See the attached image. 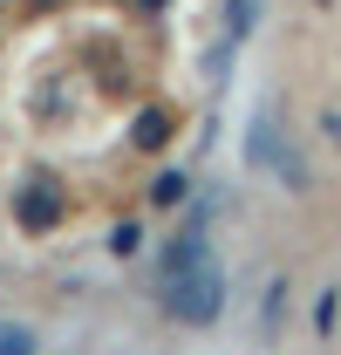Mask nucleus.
<instances>
[{"mask_svg": "<svg viewBox=\"0 0 341 355\" xmlns=\"http://www.w3.org/2000/svg\"><path fill=\"white\" fill-rule=\"evenodd\" d=\"M157 301H164L170 321L205 328V321H218V308H225V273H218L212 260H191V266H177V273H157Z\"/></svg>", "mask_w": 341, "mask_h": 355, "instance_id": "f257e3e1", "label": "nucleus"}, {"mask_svg": "<svg viewBox=\"0 0 341 355\" xmlns=\"http://www.w3.org/2000/svg\"><path fill=\"white\" fill-rule=\"evenodd\" d=\"M246 164H259V171H273L280 184H294V191H307V171H300V150L280 137V116L273 110H259L253 123H246Z\"/></svg>", "mask_w": 341, "mask_h": 355, "instance_id": "f03ea898", "label": "nucleus"}, {"mask_svg": "<svg viewBox=\"0 0 341 355\" xmlns=\"http://www.w3.org/2000/svg\"><path fill=\"white\" fill-rule=\"evenodd\" d=\"M62 212H69V198H62V184H55L48 171H28V178H21V191H14V219L28 225V232L62 225Z\"/></svg>", "mask_w": 341, "mask_h": 355, "instance_id": "7ed1b4c3", "label": "nucleus"}, {"mask_svg": "<svg viewBox=\"0 0 341 355\" xmlns=\"http://www.w3.org/2000/svg\"><path fill=\"white\" fill-rule=\"evenodd\" d=\"M164 137H170V116H164V110H143V116L130 123V144H137V150H157Z\"/></svg>", "mask_w": 341, "mask_h": 355, "instance_id": "20e7f679", "label": "nucleus"}, {"mask_svg": "<svg viewBox=\"0 0 341 355\" xmlns=\"http://www.w3.org/2000/svg\"><path fill=\"white\" fill-rule=\"evenodd\" d=\"M253 21H259V0H225V35H232V42H246Z\"/></svg>", "mask_w": 341, "mask_h": 355, "instance_id": "39448f33", "label": "nucleus"}, {"mask_svg": "<svg viewBox=\"0 0 341 355\" xmlns=\"http://www.w3.org/2000/svg\"><path fill=\"white\" fill-rule=\"evenodd\" d=\"M184 191H191V178H184V171H164L157 184H150V205H177Z\"/></svg>", "mask_w": 341, "mask_h": 355, "instance_id": "423d86ee", "label": "nucleus"}, {"mask_svg": "<svg viewBox=\"0 0 341 355\" xmlns=\"http://www.w3.org/2000/svg\"><path fill=\"white\" fill-rule=\"evenodd\" d=\"M137 239H143L137 225H116V232H110V253H137Z\"/></svg>", "mask_w": 341, "mask_h": 355, "instance_id": "0eeeda50", "label": "nucleus"}, {"mask_svg": "<svg viewBox=\"0 0 341 355\" xmlns=\"http://www.w3.org/2000/svg\"><path fill=\"white\" fill-rule=\"evenodd\" d=\"M137 7H143V14H164V0H137Z\"/></svg>", "mask_w": 341, "mask_h": 355, "instance_id": "6e6552de", "label": "nucleus"}, {"mask_svg": "<svg viewBox=\"0 0 341 355\" xmlns=\"http://www.w3.org/2000/svg\"><path fill=\"white\" fill-rule=\"evenodd\" d=\"M314 7H335V0H314Z\"/></svg>", "mask_w": 341, "mask_h": 355, "instance_id": "1a4fd4ad", "label": "nucleus"}]
</instances>
